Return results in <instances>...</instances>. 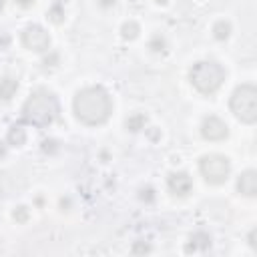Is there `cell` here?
I'll list each match as a JSON object with an SVG mask.
<instances>
[{"label": "cell", "mask_w": 257, "mask_h": 257, "mask_svg": "<svg viewBox=\"0 0 257 257\" xmlns=\"http://www.w3.org/2000/svg\"><path fill=\"white\" fill-rule=\"evenodd\" d=\"M229 34H231V24H229V22L219 20V22L213 26V36H215L217 40H225Z\"/></svg>", "instance_id": "obj_14"}, {"label": "cell", "mask_w": 257, "mask_h": 257, "mask_svg": "<svg viewBox=\"0 0 257 257\" xmlns=\"http://www.w3.org/2000/svg\"><path fill=\"white\" fill-rule=\"evenodd\" d=\"M18 6H22V8H28V6H32L34 4V0H14Z\"/></svg>", "instance_id": "obj_21"}, {"label": "cell", "mask_w": 257, "mask_h": 257, "mask_svg": "<svg viewBox=\"0 0 257 257\" xmlns=\"http://www.w3.org/2000/svg\"><path fill=\"white\" fill-rule=\"evenodd\" d=\"M22 44L28 48V50H34V52H42V50H48L50 46V36L48 32L38 26V24H32V26H26L22 30Z\"/></svg>", "instance_id": "obj_6"}, {"label": "cell", "mask_w": 257, "mask_h": 257, "mask_svg": "<svg viewBox=\"0 0 257 257\" xmlns=\"http://www.w3.org/2000/svg\"><path fill=\"white\" fill-rule=\"evenodd\" d=\"M58 110H60L58 98L46 88H36L26 98V102L22 106V116L26 122H30L38 128H44L56 120Z\"/></svg>", "instance_id": "obj_2"}, {"label": "cell", "mask_w": 257, "mask_h": 257, "mask_svg": "<svg viewBox=\"0 0 257 257\" xmlns=\"http://www.w3.org/2000/svg\"><path fill=\"white\" fill-rule=\"evenodd\" d=\"M8 143L14 145V147H20L26 143V131L20 126V124H12L10 131H8Z\"/></svg>", "instance_id": "obj_13"}, {"label": "cell", "mask_w": 257, "mask_h": 257, "mask_svg": "<svg viewBox=\"0 0 257 257\" xmlns=\"http://www.w3.org/2000/svg\"><path fill=\"white\" fill-rule=\"evenodd\" d=\"M2 155H4V145L0 143V157H2Z\"/></svg>", "instance_id": "obj_24"}, {"label": "cell", "mask_w": 257, "mask_h": 257, "mask_svg": "<svg viewBox=\"0 0 257 257\" xmlns=\"http://www.w3.org/2000/svg\"><path fill=\"white\" fill-rule=\"evenodd\" d=\"M74 116L84 124H102L112 112V100L102 86H86L72 100Z\"/></svg>", "instance_id": "obj_1"}, {"label": "cell", "mask_w": 257, "mask_h": 257, "mask_svg": "<svg viewBox=\"0 0 257 257\" xmlns=\"http://www.w3.org/2000/svg\"><path fill=\"white\" fill-rule=\"evenodd\" d=\"M249 245H251V247H257V243H255V229L249 233Z\"/></svg>", "instance_id": "obj_22"}, {"label": "cell", "mask_w": 257, "mask_h": 257, "mask_svg": "<svg viewBox=\"0 0 257 257\" xmlns=\"http://www.w3.org/2000/svg\"><path fill=\"white\" fill-rule=\"evenodd\" d=\"M167 185H169L171 193H173V195H179V197L191 193V189H193V181H191V177H189L187 173H183V171L171 173L169 179H167Z\"/></svg>", "instance_id": "obj_8"}, {"label": "cell", "mask_w": 257, "mask_h": 257, "mask_svg": "<svg viewBox=\"0 0 257 257\" xmlns=\"http://www.w3.org/2000/svg\"><path fill=\"white\" fill-rule=\"evenodd\" d=\"M211 247V237L207 235V233H195L193 237H191V243L187 245V251H195V249H201V251H205V249H209Z\"/></svg>", "instance_id": "obj_11"}, {"label": "cell", "mask_w": 257, "mask_h": 257, "mask_svg": "<svg viewBox=\"0 0 257 257\" xmlns=\"http://www.w3.org/2000/svg\"><path fill=\"white\" fill-rule=\"evenodd\" d=\"M145 124H147V116H145L143 112H135V114H131V116L124 120V126H126V131H131V133H137V131L145 128Z\"/></svg>", "instance_id": "obj_12"}, {"label": "cell", "mask_w": 257, "mask_h": 257, "mask_svg": "<svg viewBox=\"0 0 257 257\" xmlns=\"http://www.w3.org/2000/svg\"><path fill=\"white\" fill-rule=\"evenodd\" d=\"M201 135L207 141H223L229 135V128L219 116H207L201 122Z\"/></svg>", "instance_id": "obj_7"}, {"label": "cell", "mask_w": 257, "mask_h": 257, "mask_svg": "<svg viewBox=\"0 0 257 257\" xmlns=\"http://www.w3.org/2000/svg\"><path fill=\"white\" fill-rule=\"evenodd\" d=\"M48 18H50L52 22H62V18H64V8H62L60 2H56V4L50 6V10H48Z\"/></svg>", "instance_id": "obj_16"}, {"label": "cell", "mask_w": 257, "mask_h": 257, "mask_svg": "<svg viewBox=\"0 0 257 257\" xmlns=\"http://www.w3.org/2000/svg\"><path fill=\"white\" fill-rule=\"evenodd\" d=\"M147 251H151V247L147 243H135L133 245V253H147Z\"/></svg>", "instance_id": "obj_19"}, {"label": "cell", "mask_w": 257, "mask_h": 257, "mask_svg": "<svg viewBox=\"0 0 257 257\" xmlns=\"http://www.w3.org/2000/svg\"><path fill=\"white\" fill-rule=\"evenodd\" d=\"M231 110L233 114L243 122H255L257 120V88L253 84H241L231 94Z\"/></svg>", "instance_id": "obj_4"}, {"label": "cell", "mask_w": 257, "mask_h": 257, "mask_svg": "<svg viewBox=\"0 0 257 257\" xmlns=\"http://www.w3.org/2000/svg\"><path fill=\"white\" fill-rule=\"evenodd\" d=\"M141 199L153 201V189H143V191H141Z\"/></svg>", "instance_id": "obj_20"}, {"label": "cell", "mask_w": 257, "mask_h": 257, "mask_svg": "<svg viewBox=\"0 0 257 257\" xmlns=\"http://www.w3.org/2000/svg\"><path fill=\"white\" fill-rule=\"evenodd\" d=\"M155 2H159V4H165V2H167V0H155Z\"/></svg>", "instance_id": "obj_25"}, {"label": "cell", "mask_w": 257, "mask_h": 257, "mask_svg": "<svg viewBox=\"0 0 257 257\" xmlns=\"http://www.w3.org/2000/svg\"><path fill=\"white\" fill-rule=\"evenodd\" d=\"M149 48H151L153 52H165L167 42H165V38H163L161 34H155V36L151 38V42H149Z\"/></svg>", "instance_id": "obj_17"}, {"label": "cell", "mask_w": 257, "mask_h": 257, "mask_svg": "<svg viewBox=\"0 0 257 257\" xmlns=\"http://www.w3.org/2000/svg\"><path fill=\"white\" fill-rule=\"evenodd\" d=\"M18 90V80H14L12 76H4L0 80V98L2 100H10Z\"/></svg>", "instance_id": "obj_10"}, {"label": "cell", "mask_w": 257, "mask_h": 257, "mask_svg": "<svg viewBox=\"0 0 257 257\" xmlns=\"http://www.w3.org/2000/svg\"><path fill=\"white\" fill-rule=\"evenodd\" d=\"M189 80L199 92L213 94L221 88V84L225 80V68L215 60H199L191 66Z\"/></svg>", "instance_id": "obj_3"}, {"label": "cell", "mask_w": 257, "mask_h": 257, "mask_svg": "<svg viewBox=\"0 0 257 257\" xmlns=\"http://www.w3.org/2000/svg\"><path fill=\"white\" fill-rule=\"evenodd\" d=\"M237 191L241 195L255 197V193H257V173L253 169H249V171H245V173L239 175V179H237Z\"/></svg>", "instance_id": "obj_9"}, {"label": "cell", "mask_w": 257, "mask_h": 257, "mask_svg": "<svg viewBox=\"0 0 257 257\" xmlns=\"http://www.w3.org/2000/svg\"><path fill=\"white\" fill-rule=\"evenodd\" d=\"M120 32H122V36H124V38L133 40V38H137V36H139L141 28H139V24H137V22H124V24H122V28H120Z\"/></svg>", "instance_id": "obj_15"}, {"label": "cell", "mask_w": 257, "mask_h": 257, "mask_svg": "<svg viewBox=\"0 0 257 257\" xmlns=\"http://www.w3.org/2000/svg\"><path fill=\"white\" fill-rule=\"evenodd\" d=\"M98 4H100V6H104V8H108V6H112V4H114V0H98Z\"/></svg>", "instance_id": "obj_23"}, {"label": "cell", "mask_w": 257, "mask_h": 257, "mask_svg": "<svg viewBox=\"0 0 257 257\" xmlns=\"http://www.w3.org/2000/svg\"><path fill=\"white\" fill-rule=\"evenodd\" d=\"M199 169H201V175L205 177L207 183L219 185V183L227 181V177L231 173V163L223 155H205L199 161Z\"/></svg>", "instance_id": "obj_5"}, {"label": "cell", "mask_w": 257, "mask_h": 257, "mask_svg": "<svg viewBox=\"0 0 257 257\" xmlns=\"http://www.w3.org/2000/svg\"><path fill=\"white\" fill-rule=\"evenodd\" d=\"M12 215H14V219H16L18 223H24V221L28 219V209L20 205V207H16V209H14V213H12Z\"/></svg>", "instance_id": "obj_18"}]
</instances>
